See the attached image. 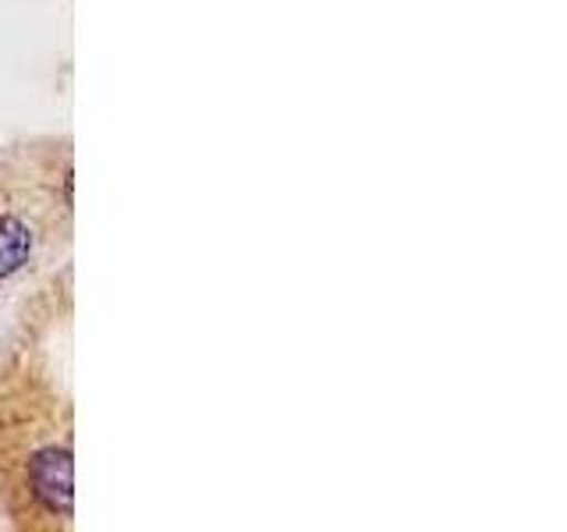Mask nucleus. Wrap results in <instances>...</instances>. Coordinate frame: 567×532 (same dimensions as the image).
<instances>
[{
  "label": "nucleus",
  "instance_id": "nucleus-1",
  "mask_svg": "<svg viewBox=\"0 0 567 532\" xmlns=\"http://www.w3.org/2000/svg\"><path fill=\"white\" fill-rule=\"evenodd\" d=\"M32 475V493L40 497V504L53 514H68L71 501H75V466L64 448H47L32 458L29 466Z\"/></svg>",
  "mask_w": 567,
  "mask_h": 532
},
{
  "label": "nucleus",
  "instance_id": "nucleus-2",
  "mask_svg": "<svg viewBox=\"0 0 567 532\" xmlns=\"http://www.w3.org/2000/svg\"><path fill=\"white\" fill-rule=\"evenodd\" d=\"M32 253V235L22 221L4 217L0 213V277H11L14 270H22V263Z\"/></svg>",
  "mask_w": 567,
  "mask_h": 532
}]
</instances>
